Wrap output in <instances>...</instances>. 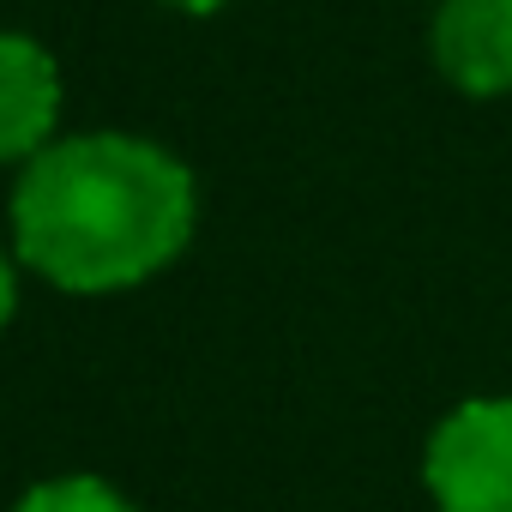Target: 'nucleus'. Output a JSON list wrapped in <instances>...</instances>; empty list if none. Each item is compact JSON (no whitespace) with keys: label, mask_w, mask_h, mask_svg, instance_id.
<instances>
[{"label":"nucleus","mask_w":512,"mask_h":512,"mask_svg":"<svg viewBox=\"0 0 512 512\" xmlns=\"http://www.w3.org/2000/svg\"><path fill=\"white\" fill-rule=\"evenodd\" d=\"M61 115V73L43 43L0 31V163H31L49 151Z\"/></svg>","instance_id":"obj_4"},{"label":"nucleus","mask_w":512,"mask_h":512,"mask_svg":"<svg viewBox=\"0 0 512 512\" xmlns=\"http://www.w3.org/2000/svg\"><path fill=\"white\" fill-rule=\"evenodd\" d=\"M434 512H512V392L458 398L422 440Z\"/></svg>","instance_id":"obj_2"},{"label":"nucleus","mask_w":512,"mask_h":512,"mask_svg":"<svg viewBox=\"0 0 512 512\" xmlns=\"http://www.w3.org/2000/svg\"><path fill=\"white\" fill-rule=\"evenodd\" d=\"M199 217L175 151L133 133H79L37 151L13 187L19 260L73 296L133 290L187 247Z\"/></svg>","instance_id":"obj_1"},{"label":"nucleus","mask_w":512,"mask_h":512,"mask_svg":"<svg viewBox=\"0 0 512 512\" xmlns=\"http://www.w3.org/2000/svg\"><path fill=\"white\" fill-rule=\"evenodd\" d=\"M13 512H139L115 482H103V476H91V470H73V476H43V482H31L19 500H13Z\"/></svg>","instance_id":"obj_5"},{"label":"nucleus","mask_w":512,"mask_h":512,"mask_svg":"<svg viewBox=\"0 0 512 512\" xmlns=\"http://www.w3.org/2000/svg\"><path fill=\"white\" fill-rule=\"evenodd\" d=\"M163 7H181V13H217V7H229V0H163Z\"/></svg>","instance_id":"obj_7"},{"label":"nucleus","mask_w":512,"mask_h":512,"mask_svg":"<svg viewBox=\"0 0 512 512\" xmlns=\"http://www.w3.org/2000/svg\"><path fill=\"white\" fill-rule=\"evenodd\" d=\"M13 308H19V278H13V260H7V253H0V332H7Z\"/></svg>","instance_id":"obj_6"},{"label":"nucleus","mask_w":512,"mask_h":512,"mask_svg":"<svg viewBox=\"0 0 512 512\" xmlns=\"http://www.w3.org/2000/svg\"><path fill=\"white\" fill-rule=\"evenodd\" d=\"M428 55L464 97L512 91V0H440L428 19Z\"/></svg>","instance_id":"obj_3"}]
</instances>
